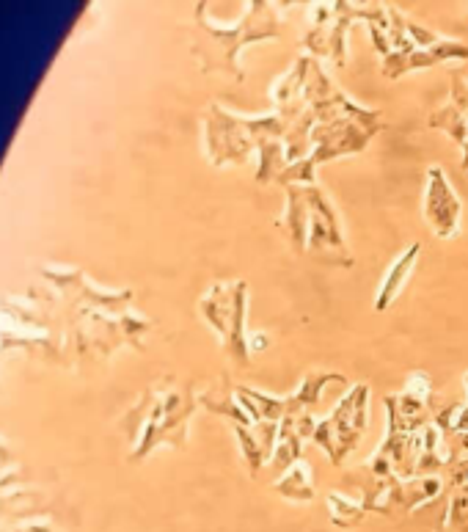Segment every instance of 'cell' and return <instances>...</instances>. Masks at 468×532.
<instances>
[{
	"mask_svg": "<svg viewBox=\"0 0 468 532\" xmlns=\"http://www.w3.org/2000/svg\"><path fill=\"white\" fill-rule=\"evenodd\" d=\"M287 125L281 122V116L273 114L262 116H240L223 108L221 102H210L207 114H204V149L207 160L215 169L226 166H243L248 158L257 152V182L279 180V174L287 169Z\"/></svg>",
	"mask_w": 468,
	"mask_h": 532,
	"instance_id": "obj_1",
	"label": "cell"
},
{
	"mask_svg": "<svg viewBox=\"0 0 468 532\" xmlns=\"http://www.w3.org/2000/svg\"><path fill=\"white\" fill-rule=\"evenodd\" d=\"M196 45L193 53L199 56L204 72L226 75V78L243 83L246 69L240 67V53L248 45H257L265 39H279L287 28L284 6L254 0L246 14L232 25H221L210 20V6H196Z\"/></svg>",
	"mask_w": 468,
	"mask_h": 532,
	"instance_id": "obj_2",
	"label": "cell"
},
{
	"mask_svg": "<svg viewBox=\"0 0 468 532\" xmlns=\"http://www.w3.org/2000/svg\"><path fill=\"white\" fill-rule=\"evenodd\" d=\"M279 229L298 254H312L328 265H353L347 246L345 224L336 210L334 199L323 185H284V213Z\"/></svg>",
	"mask_w": 468,
	"mask_h": 532,
	"instance_id": "obj_3",
	"label": "cell"
},
{
	"mask_svg": "<svg viewBox=\"0 0 468 532\" xmlns=\"http://www.w3.org/2000/svg\"><path fill=\"white\" fill-rule=\"evenodd\" d=\"M199 315L207 320L221 342L223 353L240 367H251V334H248V282H215L199 301Z\"/></svg>",
	"mask_w": 468,
	"mask_h": 532,
	"instance_id": "obj_4",
	"label": "cell"
},
{
	"mask_svg": "<svg viewBox=\"0 0 468 532\" xmlns=\"http://www.w3.org/2000/svg\"><path fill=\"white\" fill-rule=\"evenodd\" d=\"M383 125H364L353 119H339V122H323L314 125L312 130V149L309 155L298 163H290L279 174V185H312L317 180V169L328 160L356 155L369 147V141L378 136Z\"/></svg>",
	"mask_w": 468,
	"mask_h": 532,
	"instance_id": "obj_5",
	"label": "cell"
},
{
	"mask_svg": "<svg viewBox=\"0 0 468 532\" xmlns=\"http://www.w3.org/2000/svg\"><path fill=\"white\" fill-rule=\"evenodd\" d=\"M369 397L372 389L364 381L347 386V392L336 400V406L323 419H317L312 442L331 458L334 466H345L350 453L364 439L369 428Z\"/></svg>",
	"mask_w": 468,
	"mask_h": 532,
	"instance_id": "obj_6",
	"label": "cell"
},
{
	"mask_svg": "<svg viewBox=\"0 0 468 532\" xmlns=\"http://www.w3.org/2000/svg\"><path fill=\"white\" fill-rule=\"evenodd\" d=\"M386 12H389V53L383 56V64H380L383 78L397 80L416 69H430L444 61H466L468 58V45L457 39H441L433 47H419L405 31V23H402L405 14L394 6H386Z\"/></svg>",
	"mask_w": 468,
	"mask_h": 532,
	"instance_id": "obj_7",
	"label": "cell"
},
{
	"mask_svg": "<svg viewBox=\"0 0 468 532\" xmlns=\"http://www.w3.org/2000/svg\"><path fill=\"white\" fill-rule=\"evenodd\" d=\"M199 408V395L196 384H168L157 389L149 397V428L141 439V455L149 453L160 442H171L174 447H182L188 442L190 419Z\"/></svg>",
	"mask_w": 468,
	"mask_h": 532,
	"instance_id": "obj_8",
	"label": "cell"
},
{
	"mask_svg": "<svg viewBox=\"0 0 468 532\" xmlns=\"http://www.w3.org/2000/svg\"><path fill=\"white\" fill-rule=\"evenodd\" d=\"M367 6L356 3H317L309 9V28L303 34L306 56L328 58L334 67L347 64V34L356 20L364 23Z\"/></svg>",
	"mask_w": 468,
	"mask_h": 532,
	"instance_id": "obj_9",
	"label": "cell"
},
{
	"mask_svg": "<svg viewBox=\"0 0 468 532\" xmlns=\"http://www.w3.org/2000/svg\"><path fill=\"white\" fill-rule=\"evenodd\" d=\"M306 105L317 116V125L339 122V119H353V122H364V125H383L378 108H367L361 102L350 100L345 91L328 78V72L317 58L312 61L309 80H306Z\"/></svg>",
	"mask_w": 468,
	"mask_h": 532,
	"instance_id": "obj_10",
	"label": "cell"
},
{
	"mask_svg": "<svg viewBox=\"0 0 468 532\" xmlns=\"http://www.w3.org/2000/svg\"><path fill=\"white\" fill-rule=\"evenodd\" d=\"M422 213L427 227L433 229V235L438 240H452L460 235L463 202L457 196L455 185L446 177V171L435 163L427 169V177H424Z\"/></svg>",
	"mask_w": 468,
	"mask_h": 532,
	"instance_id": "obj_11",
	"label": "cell"
},
{
	"mask_svg": "<svg viewBox=\"0 0 468 532\" xmlns=\"http://www.w3.org/2000/svg\"><path fill=\"white\" fill-rule=\"evenodd\" d=\"M386 411H389V425L400 431H422L435 419L438 403L430 386V375L413 373L402 392L386 395Z\"/></svg>",
	"mask_w": 468,
	"mask_h": 532,
	"instance_id": "obj_12",
	"label": "cell"
},
{
	"mask_svg": "<svg viewBox=\"0 0 468 532\" xmlns=\"http://www.w3.org/2000/svg\"><path fill=\"white\" fill-rule=\"evenodd\" d=\"M441 477L424 475V477H394L386 483H378V494H367V510L383 513V516H408L413 510L430 502L441 494Z\"/></svg>",
	"mask_w": 468,
	"mask_h": 532,
	"instance_id": "obj_13",
	"label": "cell"
},
{
	"mask_svg": "<svg viewBox=\"0 0 468 532\" xmlns=\"http://www.w3.org/2000/svg\"><path fill=\"white\" fill-rule=\"evenodd\" d=\"M430 127L446 133L457 147L463 149V163L460 166L468 174V78H463L460 72L452 75L449 100L430 116Z\"/></svg>",
	"mask_w": 468,
	"mask_h": 532,
	"instance_id": "obj_14",
	"label": "cell"
},
{
	"mask_svg": "<svg viewBox=\"0 0 468 532\" xmlns=\"http://www.w3.org/2000/svg\"><path fill=\"white\" fill-rule=\"evenodd\" d=\"M314 428H317V419H314L312 411L281 419L279 442H276V450H273V458H270V469L287 472L290 466L298 464L303 455V442L312 439Z\"/></svg>",
	"mask_w": 468,
	"mask_h": 532,
	"instance_id": "obj_15",
	"label": "cell"
},
{
	"mask_svg": "<svg viewBox=\"0 0 468 532\" xmlns=\"http://www.w3.org/2000/svg\"><path fill=\"white\" fill-rule=\"evenodd\" d=\"M237 442H240V453L248 466V475L257 477L259 469L268 464L279 442V422H254V425H234L232 428Z\"/></svg>",
	"mask_w": 468,
	"mask_h": 532,
	"instance_id": "obj_16",
	"label": "cell"
},
{
	"mask_svg": "<svg viewBox=\"0 0 468 532\" xmlns=\"http://www.w3.org/2000/svg\"><path fill=\"white\" fill-rule=\"evenodd\" d=\"M419 257H422V243H411L402 254L394 257V262H391L386 273H383V279H380L378 284V293H375V301H372V309H375V312H386V309L400 298L402 290L411 282L416 265H419Z\"/></svg>",
	"mask_w": 468,
	"mask_h": 532,
	"instance_id": "obj_17",
	"label": "cell"
},
{
	"mask_svg": "<svg viewBox=\"0 0 468 532\" xmlns=\"http://www.w3.org/2000/svg\"><path fill=\"white\" fill-rule=\"evenodd\" d=\"M339 384L345 386L347 378L342 373H328V370H314L303 378V384L292 392V395H284V417H295V414H303V411H314L320 397H323L325 386Z\"/></svg>",
	"mask_w": 468,
	"mask_h": 532,
	"instance_id": "obj_18",
	"label": "cell"
},
{
	"mask_svg": "<svg viewBox=\"0 0 468 532\" xmlns=\"http://www.w3.org/2000/svg\"><path fill=\"white\" fill-rule=\"evenodd\" d=\"M273 491L279 497L290 499V502H312L317 497L314 491V475L306 461H298L295 466H290L287 472H281V477L273 483Z\"/></svg>",
	"mask_w": 468,
	"mask_h": 532,
	"instance_id": "obj_19",
	"label": "cell"
},
{
	"mask_svg": "<svg viewBox=\"0 0 468 532\" xmlns=\"http://www.w3.org/2000/svg\"><path fill=\"white\" fill-rule=\"evenodd\" d=\"M199 406L212 411L215 417H223L226 422H232V428L234 425H254V419L248 417L243 406L237 403L234 389H226V386H212L207 392H201Z\"/></svg>",
	"mask_w": 468,
	"mask_h": 532,
	"instance_id": "obj_20",
	"label": "cell"
},
{
	"mask_svg": "<svg viewBox=\"0 0 468 532\" xmlns=\"http://www.w3.org/2000/svg\"><path fill=\"white\" fill-rule=\"evenodd\" d=\"M325 502H328V516H331L334 527H339V530H356L369 513L367 502H356L353 497L339 494V491H331L325 497Z\"/></svg>",
	"mask_w": 468,
	"mask_h": 532,
	"instance_id": "obj_21",
	"label": "cell"
},
{
	"mask_svg": "<svg viewBox=\"0 0 468 532\" xmlns=\"http://www.w3.org/2000/svg\"><path fill=\"white\" fill-rule=\"evenodd\" d=\"M463 386H466V400H468V373L463 375Z\"/></svg>",
	"mask_w": 468,
	"mask_h": 532,
	"instance_id": "obj_22",
	"label": "cell"
}]
</instances>
